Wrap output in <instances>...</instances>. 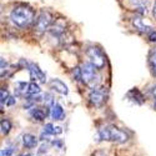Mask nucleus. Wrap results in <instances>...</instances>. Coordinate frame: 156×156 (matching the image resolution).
Listing matches in <instances>:
<instances>
[{"instance_id":"nucleus-16","label":"nucleus","mask_w":156,"mask_h":156,"mask_svg":"<svg viewBox=\"0 0 156 156\" xmlns=\"http://www.w3.org/2000/svg\"><path fill=\"white\" fill-rule=\"evenodd\" d=\"M149 64H150V68H151L152 75L156 76V49L152 50L151 53H150V56H149Z\"/></svg>"},{"instance_id":"nucleus-12","label":"nucleus","mask_w":156,"mask_h":156,"mask_svg":"<svg viewBox=\"0 0 156 156\" xmlns=\"http://www.w3.org/2000/svg\"><path fill=\"white\" fill-rule=\"evenodd\" d=\"M23 145L27 149H34L37 145V137H35L31 134H25L23 135Z\"/></svg>"},{"instance_id":"nucleus-15","label":"nucleus","mask_w":156,"mask_h":156,"mask_svg":"<svg viewBox=\"0 0 156 156\" xmlns=\"http://www.w3.org/2000/svg\"><path fill=\"white\" fill-rule=\"evenodd\" d=\"M31 116L36 121H43L46 118V111H44L40 108H33L31 110Z\"/></svg>"},{"instance_id":"nucleus-8","label":"nucleus","mask_w":156,"mask_h":156,"mask_svg":"<svg viewBox=\"0 0 156 156\" xmlns=\"http://www.w3.org/2000/svg\"><path fill=\"white\" fill-rule=\"evenodd\" d=\"M127 2L134 8V10H136L139 12V14H141V15L146 14L149 0H127Z\"/></svg>"},{"instance_id":"nucleus-19","label":"nucleus","mask_w":156,"mask_h":156,"mask_svg":"<svg viewBox=\"0 0 156 156\" xmlns=\"http://www.w3.org/2000/svg\"><path fill=\"white\" fill-rule=\"evenodd\" d=\"M11 130V122L9 120H2V134L3 135H8L9 131Z\"/></svg>"},{"instance_id":"nucleus-14","label":"nucleus","mask_w":156,"mask_h":156,"mask_svg":"<svg viewBox=\"0 0 156 156\" xmlns=\"http://www.w3.org/2000/svg\"><path fill=\"white\" fill-rule=\"evenodd\" d=\"M43 131L48 135H60L62 133V129L60 126H54L53 124H46Z\"/></svg>"},{"instance_id":"nucleus-21","label":"nucleus","mask_w":156,"mask_h":156,"mask_svg":"<svg viewBox=\"0 0 156 156\" xmlns=\"http://www.w3.org/2000/svg\"><path fill=\"white\" fill-rule=\"evenodd\" d=\"M2 77H3V75H4V71H6L8 70V62L5 61V59L4 58H2Z\"/></svg>"},{"instance_id":"nucleus-17","label":"nucleus","mask_w":156,"mask_h":156,"mask_svg":"<svg viewBox=\"0 0 156 156\" xmlns=\"http://www.w3.org/2000/svg\"><path fill=\"white\" fill-rule=\"evenodd\" d=\"M40 91H41V89H40V86H39L36 83H34V81L29 83L28 95H37V94H40Z\"/></svg>"},{"instance_id":"nucleus-6","label":"nucleus","mask_w":156,"mask_h":156,"mask_svg":"<svg viewBox=\"0 0 156 156\" xmlns=\"http://www.w3.org/2000/svg\"><path fill=\"white\" fill-rule=\"evenodd\" d=\"M89 100L90 102L93 104L94 106H101L104 101L106 100V93H105V90L104 89H93L91 90V93H90L89 95Z\"/></svg>"},{"instance_id":"nucleus-5","label":"nucleus","mask_w":156,"mask_h":156,"mask_svg":"<svg viewBox=\"0 0 156 156\" xmlns=\"http://www.w3.org/2000/svg\"><path fill=\"white\" fill-rule=\"evenodd\" d=\"M51 20H53V18H51L50 12L48 11H41L40 14H39V16L36 18V20L34 21V28L37 33H44L45 30H48L50 28V24H51Z\"/></svg>"},{"instance_id":"nucleus-20","label":"nucleus","mask_w":156,"mask_h":156,"mask_svg":"<svg viewBox=\"0 0 156 156\" xmlns=\"http://www.w3.org/2000/svg\"><path fill=\"white\" fill-rule=\"evenodd\" d=\"M0 98H2V99H0V101H2V106H4V104L5 102H8V100H9V93L6 91V90L5 89H2V90H0Z\"/></svg>"},{"instance_id":"nucleus-26","label":"nucleus","mask_w":156,"mask_h":156,"mask_svg":"<svg viewBox=\"0 0 156 156\" xmlns=\"http://www.w3.org/2000/svg\"><path fill=\"white\" fill-rule=\"evenodd\" d=\"M19 156H31V155H29V154H27V155H19Z\"/></svg>"},{"instance_id":"nucleus-22","label":"nucleus","mask_w":156,"mask_h":156,"mask_svg":"<svg viewBox=\"0 0 156 156\" xmlns=\"http://www.w3.org/2000/svg\"><path fill=\"white\" fill-rule=\"evenodd\" d=\"M147 35H149L150 41H152V43H156V31H155L154 29H152V30H151V31H150Z\"/></svg>"},{"instance_id":"nucleus-7","label":"nucleus","mask_w":156,"mask_h":156,"mask_svg":"<svg viewBox=\"0 0 156 156\" xmlns=\"http://www.w3.org/2000/svg\"><path fill=\"white\" fill-rule=\"evenodd\" d=\"M28 70H29V73H30V77H31V80L35 83L36 80L37 81H40V83H45V80H46V76H45V74L39 69V66L36 64H34V62H29L28 64Z\"/></svg>"},{"instance_id":"nucleus-3","label":"nucleus","mask_w":156,"mask_h":156,"mask_svg":"<svg viewBox=\"0 0 156 156\" xmlns=\"http://www.w3.org/2000/svg\"><path fill=\"white\" fill-rule=\"evenodd\" d=\"M90 62H85L80 66V75H81V81L86 84L87 86L95 89V86L100 81V76Z\"/></svg>"},{"instance_id":"nucleus-18","label":"nucleus","mask_w":156,"mask_h":156,"mask_svg":"<svg viewBox=\"0 0 156 156\" xmlns=\"http://www.w3.org/2000/svg\"><path fill=\"white\" fill-rule=\"evenodd\" d=\"M15 151H16V146L15 145H10V146L4 147L2 150V152H0V155L2 156H12Z\"/></svg>"},{"instance_id":"nucleus-13","label":"nucleus","mask_w":156,"mask_h":156,"mask_svg":"<svg viewBox=\"0 0 156 156\" xmlns=\"http://www.w3.org/2000/svg\"><path fill=\"white\" fill-rule=\"evenodd\" d=\"M127 98H129L130 100H133L135 104H139V105H141V104L145 101L144 96H142V94L137 89H133V90H130V91L127 93Z\"/></svg>"},{"instance_id":"nucleus-24","label":"nucleus","mask_w":156,"mask_h":156,"mask_svg":"<svg viewBox=\"0 0 156 156\" xmlns=\"http://www.w3.org/2000/svg\"><path fill=\"white\" fill-rule=\"evenodd\" d=\"M152 96H154L155 105H156V85H155V86H154V89H152Z\"/></svg>"},{"instance_id":"nucleus-10","label":"nucleus","mask_w":156,"mask_h":156,"mask_svg":"<svg viewBox=\"0 0 156 156\" xmlns=\"http://www.w3.org/2000/svg\"><path fill=\"white\" fill-rule=\"evenodd\" d=\"M133 24H134L135 29H136V30H139L140 33L149 34V33L152 30V29H151V27H149V25H146V24L144 23V20H142L140 16L134 18V19H133Z\"/></svg>"},{"instance_id":"nucleus-23","label":"nucleus","mask_w":156,"mask_h":156,"mask_svg":"<svg viewBox=\"0 0 156 156\" xmlns=\"http://www.w3.org/2000/svg\"><path fill=\"white\" fill-rule=\"evenodd\" d=\"M6 104H8V105H9V106H10V105H14V104H15V99H14V98H11V96H10Z\"/></svg>"},{"instance_id":"nucleus-9","label":"nucleus","mask_w":156,"mask_h":156,"mask_svg":"<svg viewBox=\"0 0 156 156\" xmlns=\"http://www.w3.org/2000/svg\"><path fill=\"white\" fill-rule=\"evenodd\" d=\"M49 85H50L51 89L55 90V91H58V93L61 94V95H68V93H69L68 86L65 85V83H62V81L59 80V79H53V80L49 83Z\"/></svg>"},{"instance_id":"nucleus-11","label":"nucleus","mask_w":156,"mask_h":156,"mask_svg":"<svg viewBox=\"0 0 156 156\" xmlns=\"http://www.w3.org/2000/svg\"><path fill=\"white\" fill-rule=\"evenodd\" d=\"M51 118H53L55 121H59V120H62L65 118V111L62 109V106L60 104H54L53 106H51Z\"/></svg>"},{"instance_id":"nucleus-1","label":"nucleus","mask_w":156,"mask_h":156,"mask_svg":"<svg viewBox=\"0 0 156 156\" xmlns=\"http://www.w3.org/2000/svg\"><path fill=\"white\" fill-rule=\"evenodd\" d=\"M10 19L18 28L27 29L34 21V11L28 6H16L15 9H12Z\"/></svg>"},{"instance_id":"nucleus-4","label":"nucleus","mask_w":156,"mask_h":156,"mask_svg":"<svg viewBox=\"0 0 156 156\" xmlns=\"http://www.w3.org/2000/svg\"><path fill=\"white\" fill-rule=\"evenodd\" d=\"M86 55L90 60V64H91L95 69H98V70L104 69L106 60H105V56H104V54H102V51L99 48H96V46L89 48L86 50Z\"/></svg>"},{"instance_id":"nucleus-25","label":"nucleus","mask_w":156,"mask_h":156,"mask_svg":"<svg viewBox=\"0 0 156 156\" xmlns=\"http://www.w3.org/2000/svg\"><path fill=\"white\" fill-rule=\"evenodd\" d=\"M152 15H154V18L156 19V2H155V4H154V9H152Z\"/></svg>"},{"instance_id":"nucleus-2","label":"nucleus","mask_w":156,"mask_h":156,"mask_svg":"<svg viewBox=\"0 0 156 156\" xmlns=\"http://www.w3.org/2000/svg\"><path fill=\"white\" fill-rule=\"evenodd\" d=\"M98 136L101 140L116 142V144H124V142H126L129 139L125 131L118 129L114 125H106V126H102L101 129H99Z\"/></svg>"}]
</instances>
